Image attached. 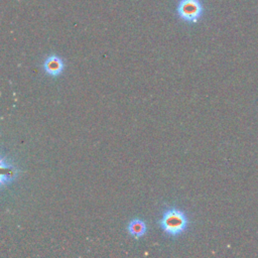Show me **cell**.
Instances as JSON below:
<instances>
[{
	"label": "cell",
	"mask_w": 258,
	"mask_h": 258,
	"mask_svg": "<svg viewBox=\"0 0 258 258\" xmlns=\"http://www.w3.org/2000/svg\"><path fill=\"white\" fill-rule=\"evenodd\" d=\"M159 226L168 236L177 237L187 229V216L177 208H169L159 220Z\"/></svg>",
	"instance_id": "obj_1"
},
{
	"label": "cell",
	"mask_w": 258,
	"mask_h": 258,
	"mask_svg": "<svg viewBox=\"0 0 258 258\" xmlns=\"http://www.w3.org/2000/svg\"><path fill=\"white\" fill-rule=\"evenodd\" d=\"M175 12L177 17L190 24L199 22L204 13V5L201 0H179Z\"/></svg>",
	"instance_id": "obj_2"
},
{
	"label": "cell",
	"mask_w": 258,
	"mask_h": 258,
	"mask_svg": "<svg viewBox=\"0 0 258 258\" xmlns=\"http://www.w3.org/2000/svg\"><path fill=\"white\" fill-rule=\"evenodd\" d=\"M63 69H64L63 59L56 54H50L46 56V58L43 61V70L50 77L59 76L62 73Z\"/></svg>",
	"instance_id": "obj_3"
},
{
	"label": "cell",
	"mask_w": 258,
	"mask_h": 258,
	"mask_svg": "<svg viewBox=\"0 0 258 258\" xmlns=\"http://www.w3.org/2000/svg\"><path fill=\"white\" fill-rule=\"evenodd\" d=\"M1 184L4 186L6 183L12 182L18 173V169L14 166L13 163L6 161L4 157L1 158Z\"/></svg>",
	"instance_id": "obj_4"
},
{
	"label": "cell",
	"mask_w": 258,
	"mask_h": 258,
	"mask_svg": "<svg viewBox=\"0 0 258 258\" xmlns=\"http://www.w3.org/2000/svg\"><path fill=\"white\" fill-rule=\"evenodd\" d=\"M128 233L135 239L143 237L147 232V225L141 219H133L129 222L127 226Z\"/></svg>",
	"instance_id": "obj_5"
}]
</instances>
